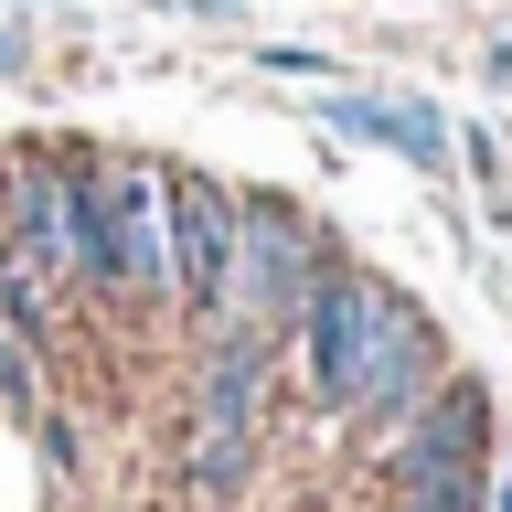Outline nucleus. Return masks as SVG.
<instances>
[{
  "label": "nucleus",
  "mask_w": 512,
  "mask_h": 512,
  "mask_svg": "<svg viewBox=\"0 0 512 512\" xmlns=\"http://www.w3.org/2000/svg\"><path fill=\"white\" fill-rule=\"evenodd\" d=\"M75 288L86 299H171L160 256V171L75 150Z\"/></svg>",
  "instance_id": "f03ea898"
},
{
  "label": "nucleus",
  "mask_w": 512,
  "mask_h": 512,
  "mask_svg": "<svg viewBox=\"0 0 512 512\" xmlns=\"http://www.w3.org/2000/svg\"><path fill=\"white\" fill-rule=\"evenodd\" d=\"M320 118L342 139H374V150H406L416 171H448V118L416 107V96H320Z\"/></svg>",
  "instance_id": "0eeeda50"
},
{
  "label": "nucleus",
  "mask_w": 512,
  "mask_h": 512,
  "mask_svg": "<svg viewBox=\"0 0 512 512\" xmlns=\"http://www.w3.org/2000/svg\"><path fill=\"white\" fill-rule=\"evenodd\" d=\"M331 278V246H320V224L278 192H235V267H224V320L214 331H256V342H278L299 331L310 310V288Z\"/></svg>",
  "instance_id": "7ed1b4c3"
},
{
  "label": "nucleus",
  "mask_w": 512,
  "mask_h": 512,
  "mask_svg": "<svg viewBox=\"0 0 512 512\" xmlns=\"http://www.w3.org/2000/svg\"><path fill=\"white\" fill-rule=\"evenodd\" d=\"M480 459H491V384L480 374H438L427 406L384 448L406 512H491V470H480Z\"/></svg>",
  "instance_id": "20e7f679"
},
{
  "label": "nucleus",
  "mask_w": 512,
  "mask_h": 512,
  "mask_svg": "<svg viewBox=\"0 0 512 512\" xmlns=\"http://www.w3.org/2000/svg\"><path fill=\"white\" fill-rule=\"evenodd\" d=\"M246 470H256L246 427H192V438H182V491H235Z\"/></svg>",
  "instance_id": "6e6552de"
},
{
  "label": "nucleus",
  "mask_w": 512,
  "mask_h": 512,
  "mask_svg": "<svg viewBox=\"0 0 512 512\" xmlns=\"http://www.w3.org/2000/svg\"><path fill=\"white\" fill-rule=\"evenodd\" d=\"M299 363H310V395L331 416H363V427H406L438 384V342L416 299L374 278V267H331L299 310Z\"/></svg>",
  "instance_id": "f257e3e1"
},
{
  "label": "nucleus",
  "mask_w": 512,
  "mask_h": 512,
  "mask_svg": "<svg viewBox=\"0 0 512 512\" xmlns=\"http://www.w3.org/2000/svg\"><path fill=\"white\" fill-rule=\"evenodd\" d=\"M267 64H278V75H299V86H320V75H331V54H299V43H278Z\"/></svg>",
  "instance_id": "1a4fd4ad"
},
{
  "label": "nucleus",
  "mask_w": 512,
  "mask_h": 512,
  "mask_svg": "<svg viewBox=\"0 0 512 512\" xmlns=\"http://www.w3.org/2000/svg\"><path fill=\"white\" fill-rule=\"evenodd\" d=\"M160 256H171V299L192 320H224V267H235V192L214 171L160 182Z\"/></svg>",
  "instance_id": "423d86ee"
},
{
  "label": "nucleus",
  "mask_w": 512,
  "mask_h": 512,
  "mask_svg": "<svg viewBox=\"0 0 512 512\" xmlns=\"http://www.w3.org/2000/svg\"><path fill=\"white\" fill-rule=\"evenodd\" d=\"M0 75H22V32L11 22H0Z\"/></svg>",
  "instance_id": "9b49d317"
},
{
  "label": "nucleus",
  "mask_w": 512,
  "mask_h": 512,
  "mask_svg": "<svg viewBox=\"0 0 512 512\" xmlns=\"http://www.w3.org/2000/svg\"><path fill=\"white\" fill-rule=\"evenodd\" d=\"M395 512H406V502H395Z\"/></svg>",
  "instance_id": "f8f14e48"
},
{
  "label": "nucleus",
  "mask_w": 512,
  "mask_h": 512,
  "mask_svg": "<svg viewBox=\"0 0 512 512\" xmlns=\"http://www.w3.org/2000/svg\"><path fill=\"white\" fill-rule=\"evenodd\" d=\"M491 512H512V448H502V470H491Z\"/></svg>",
  "instance_id": "9d476101"
},
{
  "label": "nucleus",
  "mask_w": 512,
  "mask_h": 512,
  "mask_svg": "<svg viewBox=\"0 0 512 512\" xmlns=\"http://www.w3.org/2000/svg\"><path fill=\"white\" fill-rule=\"evenodd\" d=\"M0 267H11V331H43L54 288H75V150H32L0 171Z\"/></svg>",
  "instance_id": "39448f33"
}]
</instances>
